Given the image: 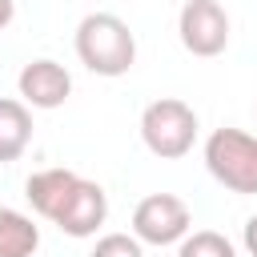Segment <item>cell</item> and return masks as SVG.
<instances>
[{"label": "cell", "mask_w": 257, "mask_h": 257, "mask_svg": "<svg viewBox=\"0 0 257 257\" xmlns=\"http://www.w3.org/2000/svg\"><path fill=\"white\" fill-rule=\"evenodd\" d=\"M241 245H245L249 257H257V213L245 221V229H241Z\"/></svg>", "instance_id": "cell-13"}, {"label": "cell", "mask_w": 257, "mask_h": 257, "mask_svg": "<svg viewBox=\"0 0 257 257\" xmlns=\"http://www.w3.org/2000/svg\"><path fill=\"white\" fill-rule=\"evenodd\" d=\"M32 145V108L20 96H0V161H20Z\"/></svg>", "instance_id": "cell-9"}, {"label": "cell", "mask_w": 257, "mask_h": 257, "mask_svg": "<svg viewBox=\"0 0 257 257\" xmlns=\"http://www.w3.org/2000/svg\"><path fill=\"white\" fill-rule=\"evenodd\" d=\"M177 257H237V249H233V241H229L225 233H217V229H197V233H189V237L181 241Z\"/></svg>", "instance_id": "cell-11"}, {"label": "cell", "mask_w": 257, "mask_h": 257, "mask_svg": "<svg viewBox=\"0 0 257 257\" xmlns=\"http://www.w3.org/2000/svg\"><path fill=\"white\" fill-rule=\"evenodd\" d=\"M205 169L237 197L257 193V137L245 128H213L205 141Z\"/></svg>", "instance_id": "cell-2"}, {"label": "cell", "mask_w": 257, "mask_h": 257, "mask_svg": "<svg viewBox=\"0 0 257 257\" xmlns=\"http://www.w3.org/2000/svg\"><path fill=\"white\" fill-rule=\"evenodd\" d=\"M12 16H16V0H0V32L12 24Z\"/></svg>", "instance_id": "cell-14"}, {"label": "cell", "mask_w": 257, "mask_h": 257, "mask_svg": "<svg viewBox=\"0 0 257 257\" xmlns=\"http://www.w3.org/2000/svg\"><path fill=\"white\" fill-rule=\"evenodd\" d=\"M72 44H76L80 64L96 76H108V80L124 76L137 64V36L116 12H88L76 24Z\"/></svg>", "instance_id": "cell-1"}, {"label": "cell", "mask_w": 257, "mask_h": 257, "mask_svg": "<svg viewBox=\"0 0 257 257\" xmlns=\"http://www.w3.org/2000/svg\"><path fill=\"white\" fill-rule=\"evenodd\" d=\"M197 128H201L197 112L181 96H161V100L145 104V112H141V141L161 161H181L185 153H193Z\"/></svg>", "instance_id": "cell-3"}, {"label": "cell", "mask_w": 257, "mask_h": 257, "mask_svg": "<svg viewBox=\"0 0 257 257\" xmlns=\"http://www.w3.org/2000/svg\"><path fill=\"white\" fill-rule=\"evenodd\" d=\"M40 249V225L0 205V257H32Z\"/></svg>", "instance_id": "cell-10"}, {"label": "cell", "mask_w": 257, "mask_h": 257, "mask_svg": "<svg viewBox=\"0 0 257 257\" xmlns=\"http://www.w3.org/2000/svg\"><path fill=\"white\" fill-rule=\"evenodd\" d=\"M88 257H145V245L133 233H104V237H96Z\"/></svg>", "instance_id": "cell-12"}, {"label": "cell", "mask_w": 257, "mask_h": 257, "mask_svg": "<svg viewBox=\"0 0 257 257\" xmlns=\"http://www.w3.org/2000/svg\"><path fill=\"white\" fill-rule=\"evenodd\" d=\"M16 88H20V100H24L28 108H44V112H48V108H60V104L68 100L72 76H68L64 64L40 56V60H28V64L20 68Z\"/></svg>", "instance_id": "cell-7"}, {"label": "cell", "mask_w": 257, "mask_h": 257, "mask_svg": "<svg viewBox=\"0 0 257 257\" xmlns=\"http://www.w3.org/2000/svg\"><path fill=\"white\" fill-rule=\"evenodd\" d=\"M104 217H108V193H104L96 181L80 177V181H76V189L68 193L64 209L56 213V221H52V225H56L60 233H68V237L84 241V237H96V229L104 225Z\"/></svg>", "instance_id": "cell-6"}, {"label": "cell", "mask_w": 257, "mask_h": 257, "mask_svg": "<svg viewBox=\"0 0 257 257\" xmlns=\"http://www.w3.org/2000/svg\"><path fill=\"white\" fill-rule=\"evenodd\" d=\"M177 36L185 52L201 60L221 56L229 48V12L221 8V0H185L177 16Z\"/></svg>", "instance_id": "cell-5"}, {"label": "cell", "mask_w": 257, "mask_h": 257, "mask_svg": "<svg viewBox=\"0 0 257 257\" xmlns=\"http://www.w3.org/2000/svg\"><path fill=\"white\" fill-rule=\"evenodd\" d=\"M193 229V213L177 193H149L133 209V237L141 245H181Z\"/></svg>", "instance_id": "cell-4"}, {"label": "cell", "mask_w": 257, "mask_h": 257, "mask_svg": "<svg viewBox=\"0 0 257 257\" xmlns=\"http://www.w3.org/2000/svg\"><path fill=\"white\" fill-rule=\"evenodd\" d=\"M76 181H80V173H72V169H40V173H32L24 181V197L44 221H56V213L64 209Z\"/></svg>", "instance_id": "cell-8"}]
</instances>
